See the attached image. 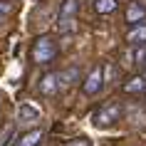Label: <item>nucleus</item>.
I'll use <instances>...</instances> for the list:
<instances>
[{
  "label": "nucleus",
  "instance_id": "nucleus-5",
  "mask_svg": "<svg viewBox=\"0 0 146 146\" xmlns=\"http://www.w3.org/2000/svg\"><path fill=\"white\" fill-rule=\"evenodd\" d=\"M60 89V82H57V74L54 72H47L45 77L40 79V92L45 94V97H52L54 92Z\"/></svg>",
  "mask_w": 146,
  "mask_h": 146
},
{
  "label": "nucleus",
  "instance_id": "nucleus-1",
  "mask_svg": "<svg viewBox=\"0 0 146 146\" xmlns=\"http://www.w3.org/2000/svg\"><path fill=\"white\" fill-rule=\"evenodd\" d=\"M54 54H57V45L52 42V37H37L35 40V45H32V60L37 64L52 62Z\"/></svg>",
  "mask_w": 146,
  "mask_h": 146
},
{
  "label": "nucleus",
  "instance_id": "nucleus-7",
  "mask_svg": "<svg viewBox=\"0 0 146 146\" xmlns=\"http://www.w3.org/2000/svg\"><path fill=\"white\" fill-rule=\"evenodd\" d=\"M17 116H20V124H32V121H40V109H35L32 104H20V111H17Z\"/></svg>",
  "mask_w": 146,
  "mask_h": 146
},
{
  "label": "nucleus",
  "instance_id": "nucleus-3",
  "mask_svg": "<svg viewBox=\"0 0 146 146\" xmlns=\"http://www.w3.org/2000/svg\"><path fill=\"white\" fill-rule=\"evenodd\" d=\"M102 87H104V67L102 64H94L92 72L87 74V79L82 82V92L87 97H94V94L102 92Z\"/></svg>",
  "mask_w": 146,
  "mask_h": 146
},
{
  "label": "nucleus",
  "instance_id": "nucleus-4",
  "mask_svg": "<svg viewBox=\"0 0 146 146\" xmlns=\"http://www.w3.org/2000/svg\"><path fill=\"white\" fill-rule=\"evenodd\" d=\"M79 3L77 0H64L60 8V23H57V30L60 32H69L74 27V15H77Z\"/></svg>",
  "mask_w": 146,
  "mask_h": 146
},
{
  "label": "nucleus",
  "instance_id": "nucleus-9",
  "mask_svg": "<svg viewBox=\"0 0 146 146\" xmlns=\"http://www.w3.org/2000/svg\"><path fill=\"white\" fill-rule=\"evenodd\" d=\"M126 42H131V45H146V25H134L126 32Z\"/></svg>",
  "mask_w": 146,
  "mask_h": 146
},
{
  "label": "nucleus",
  "instance_id": "nucleus-6",
  "mask_svg": "<svg viewBox=\"0 0 146 146\" xmlns=\"http://www.w3.org/2000/svg\"><path fill=\"white\" fill-rule=\"evenodd\" d=\"M144 17H146V8L144 5H141V3H129V8H126V23L139 25Z\"/></svg>",
  "mask_w": 146,
  "mask_h": 146
},
{
  "label": "nucleus",
  "instance_id": "nucleus-8",
  "mask_svg": "<svg viewBox=\"0 0 146 146\" xmlns=\"http://www.w3.org/2000/svg\"><path fill=\"white\" fill-rule=\"evenodd\" d=\"M124 92H126V94H141V92H146V77H144V74H134L129 82H124Z\"/></svg>",
  "mask_w": 146,
  "mask_h": 146
},
{
  "label": "nucleus",
  "instance_id": "nucleus-10",
  "mask_svg": "<svg viewBox=\"0 0 146 146\" xmlns=\"http://www.w3.org/2000/svg\"><path fill=\"white\" fill-rule=\"evenodd\" d=\"M40 139H42V131H40V129H32V131H27V134H23V136H20L17 146H37Z\"/></svg>",
  "mask_w": 146,
  "mask_h": 146
},
{
  "label": "nucleus",
  "instance_id": "nucleus-14",
  "mask_svg": "<svg viewBox=\"0 0 146 146\" xmlns=\"http://www.w3.org/2000/svg\"><path fill=\"white\" fill-rule=\"evenodd\" d=\"M67 146H89V141H87V139H74V141H69Z\"/></svg>",
  "mask_w": 146,
  "mask_h": 146
},
{
  "label": "nucleus",
  "instance_id": "nucleus-11",
  "mask_svg": "<svg viewBox=\"0 0 146 146\" xmlns=\"http://www.w3.org/2000/svg\"><path fill=\"white\" fill-rule=\"evenodd\" d=\"M94 10H97L99 15L114 13V10H116V0H94Z\"/></svg>",
  "mask_w": 146,
  "mask_h": 146
},
{
  "label": "nucleus",
  "instance_id": "nucleus-2",
  "mask_svg": "<svg viewBox=\"0 0 146 146\" xmlns=\"http://www.w3.org/2000/svg\"><path fill=\"white\" fill-rule=\"evenodd\" d=\"M121 116V102H109L94 114V126H111Z\"/></svg>",
  "mask_w": 146,
  "mask_h": 146
},
{
  "label": "nucleus",
  "instance_id": "nucleus-12",
  "mask_svg": "<svg viewBox=\"0 0 146 146\" xmlns=\"http://www.w3.org/2000/svg\"><path fill=\"white\" fill-rule=\"evenodd\" d=\"M79 74V69L77 67H72V69H67V72H60L57 74V82H62V84H72V79Z\"/></svg>",
  "mask_w": 146,
  "mask_h": 146
},
{
  "label": "nucleus",
  "instance_id": "nucleus-13",
  "mask_svg": "<svg viewBox=\"0 0 146 146\" xmlns=\"http://www.w3.org/2000/svg\"><path fill=\"white\" fill-rule=\"evenodd\" d=\"M10 13V3H5V0H0V20H3V17L8 15Z\"/></svg>",
  "mask_w": 146,
  "mask_h": 146
}]
</instances>
